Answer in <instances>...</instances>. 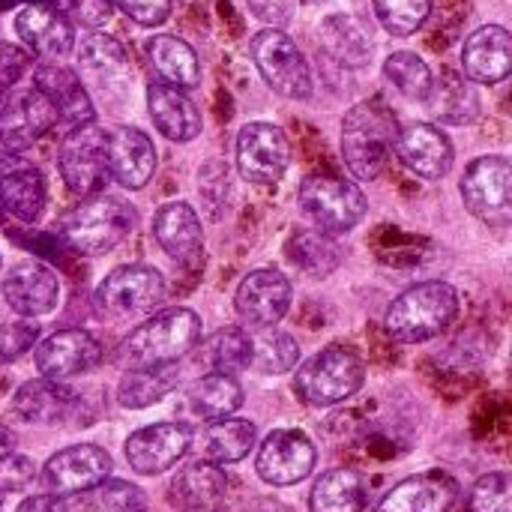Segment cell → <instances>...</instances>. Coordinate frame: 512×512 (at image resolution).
I'll use <instances>...</instances> for the list:
<instances>
[{
  "label": "cell",
  "mask_w": 512,
  "mask_h": 512,
  "mask_svg": "<svg viewBox=\"0 0 512 512\" xmlns=\"http://www.w3.org/2000/svg\"><path fill=\"white\" fill-rule=\"evenodd\" d=\"M399 120L384 99L354 105L342 120V159L357 180H375L396 147Z\"/></svg>",
  "instance_id": "6da1fadb"
},
{
  "label": "cell",
  "mask_w": 512,
  "mask_h": 512,
  "mask_svg": "<svg viewBox=\"0 0 512 512\" xmlns=\"http://www.w3.org/2000/svg\"><path fill=\"white\" fill-rule=\"evenodd\" d=\"M204 336L201 318L186 309H165L144 324H138L120 345V360L129 369H153V366H171L180 357H186Z\"/></svg>",
  "instance_id": "7a4b0ae2"
},
{
  "label": "cell",
  "mask_w": 512,
  "mask_h": 512,
  "mask_svg": "<svg viewBox=\"0 0 512 512\" xmlns=\"http://www.w3.org/2000/svg\"><path fill=\"white\" fill-rule=\"evenodd\" d=\"M459 315V294L447 282H420L402 291L384 318L390 339L402 345H417L441 336Z\"/></svg>",
  "instance_id": "3957f363"
},
{
  "label": "cell",
  "mask_w": 512,
  "mask_h": 512,
  "mask_svg": "<svg viewBox=\"0 0 512 512\" xmlns=\"http://www.w3.org/2000/svg\"><path fill=\"white\" fill-rule=\"evenodd\" d=\"M138 210L117 195H90L60 222V240L78 255H102L120 246L135 228Z\"/></svg>",
  "instance_id": "277c9868"
},
{
  "label": "cell",
  "mask_w": 512,
  "mask_h": 512,
  "mask_svg": "<svg viewBox=\"0 0 512 512\" xmlns=\"http://www.w3.org/2000/svg\"><path fill=\"white\" fill-rule=\"evenodd\" d=\"M366 381V363L354 348L330 345L297 369L294 393L309 408H330L351 399Z\"/></svg>",
  "instance_id": "5b68a950"
},
{
  "label": "cell",
  "mask_w": 512,
  "mask_h": 512,
  "mask_svg": "<svg viewBox=\"0 0 512 512\" xmlns=\"http://www.w3.org/2000/svg\"><path fill=\"white\" fill-rule=\"evenodd\" d=\"M300 210L318 225L324 234H345L360 225L366 216V195L357 183L336 174H309L300 183Z\"/></svg>",
  "instance_id": "8992f818"
},
{
  "label": "cell",
  "mask_w": 512,
  "mask_h": 512,
  "mask_svg": "<svg viewBox=\"0 0 512 512\" xmlns=\"http://www.w3.org/2000/svg\"><path fill=\"white\" fill-rule=\"evenodd\" d=\"M249 51H252V60H255L261 78L279 96H285V99H309L312 96V90H315L312 69L288 33L267 27L252 36Z\"/></svg>",
  "instance_id": "52a82bcc"
},
{
  "label": "cell",
  "mask_w": 512,
  "mask_h": 512,
  "mask_svg": "<svg viewBox=\"0 0 512 512\" xmlns=\"http://www.w3.org/2000/svg\"><path fill=\"white\" fill-rule=\"evenodd\" d=\"M162 297H165V279L156 267L123 264L99 282L93 303L108 318H132L156 309Z\"/></svg>",
  "instance_id": "ba28073f"
},
{
  "label": "cell",
  "mask_w": 512,
  "mask_h": 512,
  "mask_svg": "<svg viewBox=\"0 0 512 512\" xmlns=\"http://www.w3.org/2000/svg\"><path fill=\"white\" fill-rule=\"evenodd\" d=\"M57 168L72 195H78V198L99 195L102 186L108 183L105 129H99L96 123L69 129L60 144V153H57Z\"/></svg>",
  "instance_id": "9c48e42d"
},
{
  "label": "cell",
  "mask_w": 512,
  "mask_h": 512,
  "mask_svg": "<svg viewBox=\"0 0 512 512\" xmlns=\"http://www.w3.org/2000/svg\"><path fill=\"white\" fill-rule=\"evenodd\" d=\"M462 201L477 219L489 225H507L512 213L510 159L507 156L474 159L462 177Z\"/></svg>",
  "instance_id": "30bf717a"
},
{
  "label": "cell",
  "mask_w": 512,
  "mask_h": 512,
  "mask_svg": "<svg viewBox=\"0 0 512 512\" xmlns=\"http://www.w3.org/2000/svg\"><path fill=\"white\" fill-rule=\"evenodd\" d=\"M291 162V144L276 123H246L237 135V168L255 186L282 180Z\"/></svg>",
  "instance_id": "8fae6325"
},
{
  "label": "cell",
  "mask_w": 512,
  "mask_h": 512,
  "mask_svg": "<svg viewBox=\"0 0 512 512\" xmlns=\"http://www.w3.org/2000/svg\"><path fill=\"white\" fill-rule=\"evenodd\" d=\"M291 297H294L291 279L276 267H264V270H252L240 282L237 297H234V309L249 327L270 330L288 315Z\"/></svg>",
  "instance_id": "7c38bea8"
},
{
  "label": "cell",
  "mask_w": 512,
  "mask_h": 512,
  "mask_svg": "<svg viewBox=\"0 0 512 512\" xmlns=\"http://www.w3.org/2000/svg\"><path fill=\"white\" fill-rule=\"evenodd\" d=\"M111 456L96 447V444H75L66 447L60 453H54L45 468H42V483L48 489V495L57 498H69L78 495L84 489H93L96 483L111 477Z\"/></svg>",
  "instance_id": "4fadbf2b"
},
{
  "label": "cell",
  "mask_w": 512,
  "mask_h": 512,
  "mask_svg": "<svg viewBox=\"0 0 512 512\" xmlns=\"http://www.w3.org/2000/svg\"><path fill=\"white\" fill-rule=\"evenodd\" d=\"M315 444L300 429H276L264 438L255 471L270 486H297L315 471Z\"/></svg>",
  "instance_id": "5bb4252c"
},
{
  "label": "cell",
  "mask_w": 512,
  "mask_h": 512,
  "mask_svg": "<svg viewBox=\"0 0 512 512\" xmlns=\"http://www.w3.org/2000/svg\"><path fill=\"white\" fill-rule=\"evenodd\" d=\"M48 189L42 171L18 150H0V210L18 222H36L45 210Z\"/></svg>",
  "instance_id": "9a60e30c"
},
{
  "label": "cell",
  "mask_w": 512,
  "mask_h": 512,
  "mask_svg": "<svg viewBox=\"0 0 512 512\" xmlns=\"http://www.w3.org/2000/svg\"><path fill=\"white\" fill-rule=\"evenodd\" d=\"M54 126H57V114L36 87L6 90L0 96V141L6 144V150L30 147Z\"/></svg>",
  "instance_id": "2e32d148"
},
{
  "label": "cell",
  "mask_w": 512,
  "mask_h": 512,
  "mask_svg": "<svg viewBox=\"0 0 512 512\" xmlns=\"http://www.w3.org/2000/svg\"><path fill=\"white\" fill-rule=\"evenodd\" d=\"M33 87L51 102L57 123L66 132L87 126V123H96V108H93L90 93H87L78 72H72L54 60H45L33 69Z\"/></svg>",
  "instance_id": "e0dca14e"
},
{
  "label": "cell",
  "mask_w": 512,
  "mask_h": 512,
  "mask_svg": "<svg viewBox=\"0 0 512 512\" xmlns=\"http://www.w3.org/2000/svg\"><path fill=\"white\" fill-rule=\"evenodd\" d=\"M192 447V432L183 423H153L129 435L126 462L135 474L153 477L174 468Z\"/></svg>",
  "instance_id": "ac0fdd59"
},
{
  "label": "cell",
  "mask_w": 512,
  "mask_h": 512,
  "mask_svg": "<svg viewBox=\"0 0 512 512\" xmlns=\"http://www.w3.org/2000/svg\"><path fill=\"white\" fill-rule=\"evenodd\" d=\"M33 360L42 378L66 381L93 372L102 363V345L87 330H60L39 342Z\"/></svg>",
  "instance_id": "d6986e66"
},
{
  "label": "cell",
  "mask_w": 512,
  "mask_h": 512,
  "mask_svg": "<svg viewBox=\"0 0 512 512\" xmlns=\"http://www.w3.org/2000/svg\"><path fill=\"white\" fill-rule=\"evenodd\" d=\"M3 300L21 318H42L57 309L60 303V279L42 261L15 264L3 276Z\"/></svg>",
  "instance_id": "ffe728a7"
},
{
  "label": "cell",
  "mask_w": 512,
  "mask_h": 512,
  "mask_svg": "<svg viewBox=\"0 0 512 512\" xmlns=\"http://www.w3.org/2000/svg\"><path fill=\"white\" fill-rule=\"evenodd\" d=\"M105 162L108 177H114L123 189H141L156 171V147L141 129L117 126L105 132Z\"/></svg>",
  "instance_id": "44dd1931"
},
{
  "label": "cell",
  "mask_w": 512,
  "mask_h": 512,
  "mask_svg": "<svg viewBox=\"0 0 512 512\" xmlns=\"http://www.w3.org/2000/svg\"><path fill=\"white\" fill-rule=\"evenodd\" d=\"M15 33L33 54L45 60L66 57L75 48L72 21L54 3H24L15 15Z\"/></svg>",
  "instance_id": "7402d4cb"
},
{
  "label": "cell",
  "mask_w": 512,
  "mask_h": 512,
  "mask_svg": "<svg viewBox=\"0 0 512 512\" xmlns=\"http://www.w3.org/2000/svg\"><path fill=\"white\" fill-rule=\"evenodd\" d=\"M393 150L399 153L402 165L423 180H441L453 168L456 156L447 132L432 123H414L408 129H399Z\"/></svg>",
  "instance_id": "603a6c76"
},
{
  "label": "cell",
  "mask_w": 512,
  "mask_h": 512,
  "mask_svg": "<svg viewBox=\"0 0 512 512\" xmlns=\"http://www.w3.org/2000/svg\"><path fill=\"white\" fill-rule=\"evenodd\" d=\"M459 495L462 489L450 474L426 471L393 486L375 512H450Z\"/></svg>",
  "instance_id": "cb8c5ba5"
},
{
  "label": "cell",
  "mask_w": 512,
  "mask_h": 512,
  "mask_svg": "<svg viewBox=\"0 0 512 512\" xmlns=\"http://www.w3.org/2000/svg\"><path fill=\"white\" fill-rule=\"evenodd\" d=\"M462 69L468 81L498 84L512 69V36L501 24H486L474 30L462 45Z\"/></svg>",
  "instance_id": "d4e9b609"
},
{
  "label": "cell",
  "mask_w": 512,
  "mask_h": 512,
  "mask_svg": "<svg viewBox=\"0 0 512 512\" xmlns=\"http://www.w3.org/2000/svg\"><path fill=\"white\" fill-rule=\"evenodd\" d=\"M153 240L159 243V249L168 258H174L180 264H195L204 255L201 219L186 201H168L156 210Z\"/></svg>",
  "instance_id": "484cf974"
},
{
  "label": "cell",
  "mask_w": 512,
  "mask_h": 512,
  "mask_svg": "<svg viewBox=\"0 0 512 512\" xmlns=\"http://www.w3.org/2000/svg\"><path fill=\"white\" fill-rule=\"evenodd\" d=\"M78 69L90 84H96L105 93L123 90L132 78V66H129L123 45L108 33H87L81 39Z\"/></svg>",
  "instance_id": "4316f807"
},
{
  "label": "cell",
  "mask_w": 512,
  "mask_h": 512,
  "mask_svg": "<svg viewBox=\"0 0 512 512\" xmlns=\"http://www.w3.org/2000/svg\"><path fill=\"white\" fill-rule=\"evenodd\" d=\"M12 411L24 423L54 426V423L69 420L78 411V393L72 387H66L63 381L36 378V381H27L15 390Z\"/></svg>",
  "instance_id": "83f0119b"
},
{
  "label": "cell",
  "mask_w": 512,
  "mask_h": 512,
  "mask_svg": "<svg viewBox=\"0 0 512 512\" xmlns=\"http://www.w3.org/2000/svg\"><path fill=\"white\" fill-rule=\"evenodd\" d=\"M228 477L219 465L192 462L168 486V498L180 512H216L225 501Z\"/></svg>",
  "instance_id": "f1b7e54d"
},
{
  "label": "cell",
  "mask_w": 512,
  "mask_h": 512,
  "mask_svg": "<svg viewBox=\"0 0 512 512\" xmlns=\"http://www.w3.org/2000/svg\"><path fill=\"white\" fill-rule=\"evenodd\" d=\"M423 102L435 120L450 123V126L474 123L483 111V102H480L474 81H468L465 75H459L453 69H444L438 78H432V87H429Z\"/></svg>",
  "instance_id": "f546056e"
},
{
  "label": "cell",
  "mask_w": 512,
  "mask_h": 512,
  "mask_svg": "<svg viewBox=\"0 0 512 512\" xmlns=\"http://www.w3.org/2000/svg\"><path fill=\"white\" fill-rule=\"evenodd\" d=\"M147 111L156 129L171 141H192L201 135V114L195 102L183 90L165 81H156L147 87Z\"/></svg>",
  "instance_id": "4dcf8cb0"
},
{
  "label": "cell",
  "mask_w": 512,
  "mask_h": 512,
  "mask_svg": "<svg viewBox=\"0 0 512 512\" xmlns=\"http://www.w3.org/2000/svg\"><path fill=\"white\" fill-rule=\"evenodd\" d=\"M285 255L300 273L312 279H327L330 273L339 270L345 258L342 243L333 234H324L318 228H297L285 243Z\"/></svg>",
  "instance_id": "1f68e13d"
},
{
  "label": "cell",
  "mask_w": 512,
  "mask_h": 512,
  "mask_svg": "<svg viewBox=\"0 0 512 512\" xmlns=\"http://www.w3.org/2000/svg\"><path fill=\"white\" fill-rule=\"evenodd\" d=\"M258 429L249 420H237V417H225V420H213L204 432H201V462L210 465H234L240 459H246L255 447Z\"/></svg>",
  "instance_id": "d6a6232c"
},
{
  "label": "cell",
  "mask_w": 512,
  "mask_h": 512,
  "mask_svg": "<svg viewBox=\"0 0 512 512\" xmlns=\"http://www.w3.org/2000/svg\"><path fill=\"white\" fill-rule=\"evenodd\" d=\"M147 57L153 63V69L165 78V84L177 87V90H189L198 87L201 81V63L195 48L171 33H159L147 42Z\"/></svg>",
  "instance_id": "836d02e7"
},
{
  "label": "cell",
  "mask_w": 512,
  "mask_h": 512,
  "mask_svg": "<svg viewBox=\"0 0 512 512\" xmlns=\"http://www.w3.org/2000/svg\"><path fill=\"white\" fill-rule=\"evenodd\" d=\"M321 45L327 48V54H333L342 66L360 69L372 60V36L366 30V24L354 15H330L321 24Z\"/></svg>",
  "instance_id": "e575fe53"
},
{
  "label": "cell",
  "mask_w": 512,
  "mask_h": 512,
  "mask_svg": "<svg viewBox=\"0 0 512 512\" xmlns=\"http://www.w3.org/2000/svg\"><path fill=\"white\" fill-rule=\"evenodd\" d=\"M243 405V387L231 375L210 372L186 390V408L198 420H225Z\"/></svg>",
  "instance_id": "d590c367"
},
{
  "label": "cell",
  "mask_w": 512,
  "mask_h": 512,
  "mask_svg": "<svg viewBox=\"0 0 512 512\" xmlns=\"http://www.w3.org/2000/svg\"><path fill=\"white\" fill-rule=\"evenodd\" d=\"M369 501L366 480L357 471L336 468L321 474V480L312 486L309 510L312 512H363Z\"/></svg>",
  "instance_id": "8d00e7d4"
},
{
  "label": "cell",
  "mask_w": 512,
  "mask_h": 512,
  "mask_svg": "<svg viewBox=\"0 0 512 512\" xmlns=\"http://www.w3.org/2000/svg\"><path fill=\"white\" fill-rule=\"evenodd\" d=\"M180 384V366H153V369H129L120 378L117 387V402L129 411H141L150 408L156 402H162L171 390H177Z\"/></svg>",
  "instance_id": "74e56055"
},
{
  "label": "cell",
  "mask_w": 512,
  "mask_h": 512,
  "mask_svg": "<svg viewBox=\"0 0 512 512\" xmlns=\"http://www.w3.org/2000/svg\"><path fill=\"white\" fill-rule=\"evenodd\" d=\"M147 498L135 483L126 480H102L93 489L69 495L66 512H144Z\"/></svg>",
  "instance_id": "f35d334b"
},
{
  "label": "cell",
  "mask_w": 512,
  "mask_h": 512,
  "mask_svg": "<svg viewBox=\"0 0 512 512\" xmlns=\"http://www.w3.org/2000/svg\"><path fill=\"white\" fill-rule=\"evenodd\" d=\"M207 366L219 375L237 378L252 366V336L243 327L219 330L207 345Z\"/></svg>",
  "instance_id": "ab89813d"
},
{
  "label": "cell",
  "mask_w": 512,
  "mask_h": 512,
  "mask_svg": "<svg viewBox=\"0 0 512 512\" xmlns=\"http://www.w3.org/2000/svg\"><path fill=\"white\" fill-rule=\"evenodd\" d=\"M300 360V345L294 336L279 333V330H264L261 336H252V366L261 375H285L297 366Z\"/></svg>",
  "instance_id": "60d3db41"
},
{
  "label": "cell",
  "mask_w": 512,
  "mask_h": 512,
  "mask_svg": "<svg viewBox=\"0 0 512 512\" xmlns=\"http://www.w3.org/2000/svg\"><path fill=\"white\" fill-rule=\"evenodd\" d=\"M384 78L408 99H426L432 87V69L414 51H396L384 60Z\"/></svg>",
  "instance_id": "b9f144b4"
},
{
  "label": "cell",
  "mask_w": 512,
  "mask_h": 512,
  "mask_svg": "<svg viewBox=\"0 0 512 512\" xmlns=\"http://www.w3.org/2000/svg\"><path fill=\"white\" fill-rule=\"evenodd\" d=\"M432 12V0H375V15L393 36L417 33Z\"/></svg>",
  "instance_id": "7bdbcfd3"
},
{
  "label": "cell",
  "mask_w": 512,
  "mask_h": 512,
  "mask_svg": "<svg viewBox=\"0 0 512 512\" xmlns=\"http://www.w3.org/2000/svg\"><path fill=\"white\" fill-rule=\"evenodd\" d=\"M465 512H512V480L507 471L486 474L474 483Z\"/></svg>",
  "instance_id": "ee69618b"
},
{
  "label": "cell",
  "mask_w": 512,
  "mask_h": 512,
  "mask_svg": "<svg viewBox=\"0 0 512 512\" xmlns=\"http://www.w3.org/2000/svg\"><path fill=\"white\" fill-rule=\"evenodd\" d=\"M39 342V327L30 318L0 324V363H12Z\"/></svg>",
  "instance_id": "f6af8a7d"
},
{
  "label": "cell",
  "mask_w": 512,
  "mask_h": 512,
  "mask_svg": "<svg viewBox=\"0 0 512 512\" xmlns=\"http://www.w3.org/2000/svg\"><path fill=\"white\" fill-rule=\"evenodd\" d=\"M33 480H36V465L27 456H18V453L0 456V495L21 492Z\"/></svg>",
  "instance_id": "bcb514c9"
},
{
  "label": "cell",
  "mask_w": 512,
  "mask_h": 512,
  "mask_svg": "<svg viewBox=\"0 0 512 512\" xmlns=\"http://www.w3.org/2000/svg\"><path fill=\"white\" fill-rule=\"evenodd\" d=\"M141 27H159L171 15V0H108Z\"/></svg>",
  "instance_id": "7dc6e473"
},
{
  "label": "cell",
  "mask_w": 512,
  "mask_h": 512,
  "mask_svg": "<svg viewBox=\"0 0 512 512\" xmlns=\"http://www.w3.org/2000/svg\"><path fill=\"white\" fill-rule=\"evenodd\" d=\"M60 12L84 27H102L111 18V3L108 0H60Z\"/></svg>",
  "instance_id": "c3c4849f"
},
{
  "label": "cell",
  "mask_w": 512,
  "mask_h": 512,
  "mask_svg": "<svg viewBox=\"0 0 512 512\" xmlns=\"http://www.w3.org/2000/svg\"><path fill=\"white\" fill-rule=\"evenodd\" d=\"M27 66H30L27 51H21L18 45L0 42V96L27 72Z\"/></svg>",
  "instance_id": "681fc988"
},
{
  "label": "cell",
  "mask_w": 512,
  "mask_h": 512,
  "mask_svg": "<svg viewBox=\"0 0 512 512\" xmlns=\"http://www.w3.org/2000/svg\"><path fill=\"white\" fill-rule=\"evenodd\" d=\"M246 3H249L252 15L261 18L264 24H270L273 30L285 27L294 18V9H297L294 0H246Z\"/></svg>",
  "instance_id": "f907efd6"
},
{
  "label": "cell",
  "mask_w": 512,
  "mask_h": 512,
  "mask_svg": "<svg viewBox=\"0 0 512 512\" xmlns=\"http://www.w3.org/2000/svg\"><path fill=\"white\" fill-rule=\"evenodd\" d=\"M15 512H66V498H57V495H33V498H24Z\"/></svg>",
  "instance_id": "816d5d0a"
},
{
  "label": "cell",
  "mask_w": 512,
  "mask_h": 512,
  "mask_svg": "<svg viewBox=\"0 0 512 512\" xmlns=\"http://www.w3.org/2000/svg\"><path fill=\"white\" fill-rule=\"evenodd\" d=\"M12 450H15V435L6 426H0V456H9Z\"/></svg>",
  "instance_id": "f5cc1de1"
},
{
  "label": "cell",
  "mask_w": 512,
  "mask_h": 512,
  "mask_svg": "<svg viewBox=\"0 0 512 512\" xmlns=\"http://www.w3.org/2000/svg\"><path fill=\"white\" fill-rule=\"evenodd\" d=\"M0 504H3V495H0Z\"/></svg>",
  "instance_id": "db71d44e"
},
{
  "label": "cell",
  "mask_w": 512,
  "mask_h": 512,
  "mask_svg": "<svg viewBox=\"0 0 512 512\" xmlns=\"http://www.w3.org/2000/svg\"><path fill=\"white\" fill-rule=\"evenodd\" d=\"M306 3H312V0H306Z\"/></svg>",
  "instance_id": "11a10c76"
}]
</instances>
